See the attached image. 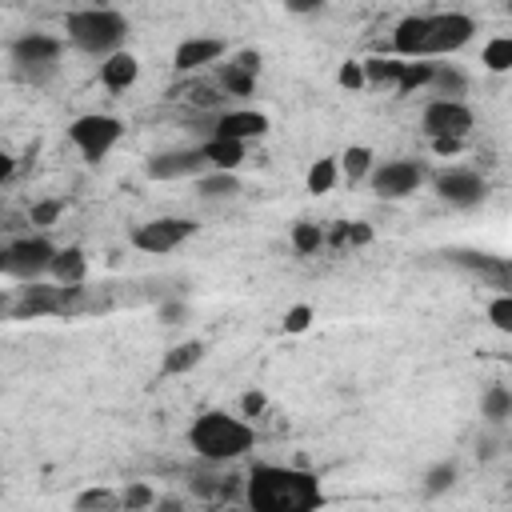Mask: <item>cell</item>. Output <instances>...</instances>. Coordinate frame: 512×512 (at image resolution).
<instances>
[{
	"label": "cell",
	"instance_id": "cell-33",
	"mask_svg": "<svg viewBox=\"0 0 512 512\" xmlns=\"http://www.w3.org/2000/svg\"><path fill=\"white\" fill-rule=\"evenodd\" d=\"M60 216H64V200H56V196H52V200H36V204L28 208V220H32L36 228H52Z\"/></svg>",
	"mask_w": 512,
	"mask_h": 512
},
{
	"label": "cell",
	"instance_id": "cell-14",
	"mask_svg": "<svg viewBox=\"0 0 512 512\" xmlns=\"http://www.w3.org/2000/svg\"><path fill=\"white\" fill-rule=\"evenodd\" d=\"M224 56H228V44L220 36H188V40L176 44L172 68L176 72H200V68H208V64H216Z\"/></svg>",
	"mask_w": 512,
	"mask_h": 512
},
{
	"label": "cell",
	"instance_id": "cell-44",
	"mask_svg": "<svg viewBox=\"0 0 512 512\" xmlns=\"http://www.w3.org/2000/svg\"><path fill=\"white\" fill-rule=\"evenodd\" d=\"M8 308H12V292L0 288V320H8Z\"/></svg>",
	"mask_w": 512,
	"mask_h": 512
},
{
	"label": "cell",
	"instance_id": "cell-9",
	"mask_svg": "<svg viewBox=\"0 0 512 512\" xmlns=\"http://www.w3.org/2000/svg\"><path fill=\"white\" fill-rule=\"evenodd\" d=\"M476 116L464 100H428L420 112V128L428 132V140H464L472 132Z\"/></svg>",
	"mask_w": 512,
	"mask_h": 512
},
{
	"label": "cell",
	"instance_id": "cell-21",
	"mask_svg": "<svg viewBox=\"0 0 512 512\" xmlns=\"http://www.w3.org/2000/svg\"><path fill=\"white\" fill-rule=\"evenodd\" d=\"M360 68H364V88H396L404 60H396V56H372V60H360Z\"/></svg>",
	"mask_w": 512,
	"mask_h": 512
},
{
	"label": "cell",
	"instance_id": "cell-22",
	"mask_svg": "<svg viewBox=\"0 0 512 512\" xmlns=\"http://www.w3.org/2000/svg\"><path fill=\"white\" fill-rule=\"evenodd\" d=\"M336 168L344 172V180H348V184H360V180H368V172L376 168V160H372V148H364V144H352V148H344V152L336 156Z\"/></svg>",
	"mask_w": 512,
	"mask_h": 512
},
{
	"label": "cell",
	"instance_id": "cell-31",
	"mask_svg": "<svg viewBox=\"0 0 512 512\" xmlns=\"http://www.w3.org/2000/svg\"><path fill=\"white\" fill-rule=\"evenodd\" d=\"M120 504H124V512H144V508H152V504H156V488H152V484H144V480H132V484H124Z\"/></svg>",
	"mask_w": 512,
	"mask_h": 512
},
{
	"label": "cell",
	"instance_id": "cell-8",
	"mask_svg": "<svg viewBox=\"0 0 512 512\" xmlns=\"http://www.w3.org/2000/svg\"><path fill=\"white\" fill-rule=\"evenodd\" d=\"M4 252H8V276L20 280V284H32V280L48 276L56 244L48 236H20V240L4 244Z\"/></svg>",
	"mask_w": 512,
	"mask_h": 512
},
{
	"label": "cell",
	"instance_id": "cell-28",
	"mask_svg": "<svg viewBox=\"0 0 512 512\" xmlns=\"http://www.w3.org/2000/svg\"><path fill=\"white\" fill-rule=\"evenodd\" d=\"M480 64L488 72H508L512 68V36H492L480 52Z\"/></svg>",
	"mask_w": 512,
	"mask_h": 512
},
{
	"label": "cell",
	"instance_id": "cell-36",
	"mask_svg": "<svg viewBox=\"0 0 512 512\" xmlns=\"http://www.w3.org/2000/svg\"><path fill=\"white\" fill-rule=\"evenodd\" d=\"M336 80H340V88H364V68H360V60H348V64H340V72H336Z\"/></svg>",
	"mask_w": 512,
	"mask_h": 512
},
{
	"label": "cell",
	"instance_id": "cell-2",
	"mask_svg": "<svg viewBox=\"0 0 512 512\" xmlns=\"http://www.w3.org/2000/svg\"><path fill=\"white\" fill-rule=\"evenodd\" d=\"M188 444L200 460L208 464H228V460H240L256 448V428L244 420V416H232V412H200L188 428Z\"/></svg>",
	"mask_w": 512,
	"mask_h": 512
},
{
	"label": "cell",
	"instance_id": "cell-7",
	"mask_svg": "<svg viewBox=\"0 0 512 512\" xmlns=\"http://www.w3.org/2000/svg\"><path fill=\"white\" fill-rule=\"evenodd\" d=\"M472 36H476V20L468 12H428L424 40H420V60H436V56L460 52Z\"/></svg>",
	"mask_w": 512,
	"mask_h": 512
},
{
	"label": "cell",
	"instance_id": "cell-19",
	"mask_svg": "<svg viewBox=\"0 0 512 512\" xmlns=\"http://www.w3.org/2000/svg\"><path fill=\"white\" fill-rule=\"evenodd\" d=\"M84 276H88V256H84V248H76V244L56 248L52 268H48V280H56V284H84Z\"/></svg>",
	"mask_w": 512,
	"mask_h": 512
},
{
	"label": "cell",
	"instance_id": "cell-17",
	"mask_svg": "<svg viewBox=\"0 0 512 512\" xmlns=\"http://www.w3.org/2000/svg\"><path fill=\"white\" fill-rule=\"evenodd\" d=\"M136 80H140V60H136L128 48L100 60V84H104L108 92H128Z\"/></svg>",
	"mask_w": 512,
	"mask_h": 512
},
{
	"label": "cell",
	"instance_id": "cell-37",
	"mask_svg": "<svg viewBox=\"0 0 512 512\" xmlns=\"http://www.w3.org/2000/svg\"><path fill=\"white\" fill-rule=\"evenodd\" d=\"M268 408V400H264V392H244L240 396V416L244 420H252V416H260Z\"/></svg>",
	"mask_w": 512,
	"mask_h": 512
},
{
	"label": "cell",
	"instance_id": "cell-27",
	"mask_svg": "<svg viewBox=\"0 0 512 512\" xmlns=\"http://www.w3.org/2000/svg\"><path fill=\"white\" fill-rule=\"evenodd\" d=\"M428 88H436L440 92V100H460L464 96V88H468V80H464V72L460 68H452V64H436V76H432V84Z\"/></svg>",
	"mask_w": 512,
	"mask_h": 512
},
{
	"label": "cell",
	"instance_id": "cell-12",
	"mask_svg": "<svg viewBox=\"0 0 512 512\" xmlns=\"http://www.w3.org/2000/svg\"><path fill=\"white\" fill-rule=\"evenodd\" d=\"M432 188H436V196L444 200V204H452V208H476L484 196H488V180L476 172V168H440L436 176H432Z\"/></svg>",
	"mask_w": 512,
	"mask_h": 512
},
{
	"label": "cell",
	"instance_id": "cell-24",
	"mask_svg": "<svg viewBox=\"0 0 512 512\" xmlns=\"http://www.w3.org/2000/svg\"><path fill=\"white\" fill-rule=\"evenodd\" d=\"M196 192L204 200H228L240 192V176L236 172H204V176H196Z\"/></svg>",
	"mask_w": 512,
	"mask_h": 512
},
{
	"label": "cell",
	"instance_id": "cell-34",
	"mask_svg": "<svg viewBox=\"0 0 512 512\" xmlns=\"http://www.w3.org/2000/svg\"><path fill=\"white\" fill-rule=\"evenodd\" d=\"M488 320L496 332H512V292H500L492 304H488Z\"/></svg>",
	"mask_w": 512,
	"mask_h": 512
},
{
	"label": "cell",
	"instance_id": "cell-15",
	"mask_svg": "<svg viewBox=\"0 0 512 512\" xmlns=\"http://www.w3.org/2000/svg\"><path fill=\"white\" fill-rule=\"evenodd\" d=\"M268 132V116L256 112V108H228L216 116L212 124V136L220 140H236V144H248V140H260Z\"/></svg>",
	"mask_w": 512,
	"mask_h": 512
},
{
	"label": "cell",
	"instance_id": "cell-23",
	"mask_svg": "<svg viewBox=\"0 0 512 512\" xmlns=\"http://www.w3.org/2000/svg\"><path fill=\"white\" fill-rule=\"evenodd\" d=\"M432 76H436V60H404L400 80H396V88H392V92L412 96L416 88H428V84H432Z\"/></svg>",
	"mask_w": 512,
	"mask_h": 512
},
{
	"label": "cell",
	"instance_id": "cell-43",
	"mask_svg": "<svg viewBox=\"0 0 512 512\" xmlns=\"http://www.w3.org/2000/svg\"><path fill=\"white\" fill-rule=\"evenodd\" d=\"M320 8H324L320 0H312V4H288V12H304V16H308V12H320Z\"/></svg>",
	"mask_w": 512,
	"mask_h": 512
},
{
	"label": "cell",
	"instance_id": "cell-29",
	"mask_svg": "<svg viewBox=\"0 0 512 512\" xmlns=\"http://www.w3.org/2000/svg\"><path fill=\"white\" fill-rule=\"evenodd\" d=\"M292 248L300 256H312L324 248V224H312V220H296L292 224Z\"/></svg>",
	"mask_w": 512,
	"mask_h": 512
},
{
	"label": "cell",
	"instance_id": "cell-38",
	"mask_svg": "<svg viewBox=\"0 0 512 512\" xmlns=\"http://www.w3.org/2000/svg\"><path fill=\"white\" fill-rule=\"evenodd\" d=\"M344 244H372V228H368L364 220L344 224Z\"/></svg>",
	"mask_w": 512,
	"mask_h": 512
},
{
	"label": "cell",
	"instance_id": "cell-11",
	"mask_svg": "<svg viewBox=\"0 0 512 512\" xmlns=\"http://www.w3.org/2000/svg\"><path fill=\"white\" fill-rule=\"evenodd\" d=\"M192 236H196V220H188V216H156V220H144L132 228V244L152 256H164Z\"/></svg>",
	"mask_w": 512,
	"mask_h": 512
},
{
	"label": "cell",
	"instance_id": "cell-45",
	"mask_svg": "<svg viewBox=\"0 0 512 512\" xmlns=\"http://www.w3.org/2000/svg\"><path fill=\"white\" fill-rule=\"evenodd\" d=\"M0 276H8V252L0 248Z\"/></svg>",
	"mask_w": 512,
	"mask_h": 512
},
{
	"label": "cell",
	"instance_id": "cell-32",
	"mask_svg": "<svg viewBox=\"0 0 512 512\" xmlns=\"http://www.w3.org/2000/svg\"><path fill=\"white\" fill-rule=\"evenodd\" d=\"M456 484V464L452 460H440V464H432L428 472H424V492L428 496H440V492H448Z\"/></svg>",
	"mask_w": 512,
	"mask_h": 512
},
{
	"label": "cell",
	"instance_id": "cell-3",
	"mask_svg": "<svg viewBox=\"0 0 512 512\" xmlns=\"http://www.w3.org/2000/svg\"><path fill=\"white\" fill-rule=\"evenodd\" d=\"M132 24L120 8H72L64 16V40L84 56H112L124 52Z\"/></svg>",
	"mask_w": 512,
	"mask_h": 512
},
{
	"label": "cell",
	"instance_id": "cell-1",
	"mask_svg": "<svg viewBox=\"0 0 512 512\" xmlns=\"http://www.w3.org/2000/svg\"><path fill=\"white\" fill-rule=\"evenodd\" d=\"M248 512H320L324 488L312 472L292 464H256L244 480Z\"/></svg>",
	"mask_w": 512,
	"mask_h": 512
},
{
	"label": "cell",
	"instance_id": "cell-40",
	"mask_svg": "<svg viewBox=\"0 0 512 512\" xmlns=\"http://www.w3.org/2000/svg\"><path fill=\"white\" fill-rule=\"evenodd\" d=\"M464 148V140H432V152L436 156H456Z\"/></svg>",
	"mask_w": 512,
	"mask_h": 512
},
{
	"label": "cell",
	"instance_id": "cell-25",
	"mask_svg": "<svg viewBox=\"0 0 512 512\" xmlns=\"http://www.w3.org/2000/svg\"><path fill=\"white\" fill-rule=\"evenodd\" d=\"M72 512H124V504H120V492L112 488H84L72 500Z\"/></svg>",
	"mask_w": 512,
	"mask_h": 512
},
{
	"label": "cell",
	"instance_id": "cell-18",
	"mask_svg": "<svg viewBox=\"0 0 512 512\" xmlns=\"http://www.w3.org/2000/svg\"><path fill=\"white\" fill-rule=\"evenodd\" d=\"M200 152H204V160H208V168H212V172H236V168L244 164V156H248V144L208 136V140L200 144Z\"/></svg>",
	"mask_w": 512,
	"mask_h": 512
},
{
	"label": "cell",
	"instance_id": "cell-30",
	"mask_svg": "<svg viewBox=\"0 0 512 512\" xmlns=\"http://www.w3.org/2000/svg\"><path fill=\"white\" fill-rule=\"evenodd\" d=\"M340 180V168H336V156H320L312 168H308V192H332V184Z\"/></svg>",
	"mask_w": 512,
	"mask_h": 512
},
{
	"label": "cell",
	"instance_id": "cell-35",
	"mask_svg": "<svg viewBox=\"0 0 512 512\" xmlns=\"http://www.w3.org/2000/svg\"><path fill=\"white\" fill-rule=\"evenodd\" d=\"M308 324H312V308L308 304H292L284 312V332H304Z\"/></svg>",
	"mask_w": 512,
	"mask_h": 512
},
{
	"label": "cell",
	"instance_id": "cell-16",
	"mask_svg": "<svg viewBox=\"0 0 512 512\" xmlns=\"http://www.w3.org/2000/svg\"><path fill=\"white\" fill-rule=\"evenodd\" d=\"M256 76H260V52L244 48L220 64V92L224 96H252Z\"/></svg>",
	"mask_w": 512,
	"mask_h": 512
},
{
	"label": "cell",
	"instance_id": "cell-5",
	"mask_svg": "<svg viewBox=\"0 0 512 512\" xmlns=\"http://www.w3.org/2000/svg\"><path fill=\"white\" fill-rule=\"evenodd\" d=\"M8 52H12V64H16V76L20 80L44 84L56 72L60 56H64V40L52 36V32H24V36L12 40Z\"/></svg>",
	"mask_w": 512,
	"mask_h": 512
},
{
	"label": "cell",
	"instance_id": "cell-6",
	"mask_svg": "<svg viewBox=\"0 0 512 512\" xmlns=\"http://www.w3.org/2000/svg\"><path fill=\"white\" fill-rule=\"evenodd\" d=\"M120 136H124V120L112 116V112H84V116H76V120L68 124V140L76 144V152H80L88 164L104 160V156L120 144Z\"/></svg>",
	"mask_w": 512,
	"mask_h": 512
},
{
	"label": "cell",
	"instance_id": "cell-26",
	"mask_svg": "<svg viewBox=\"0 0 512 512\" xmlns=\"http://www.w3.org/2000/svg\"><path fill=\"white\" fill-rule=\"evenodd\" d=\"M480 416H484L488 424H504V420L512 416V392H508L504 384H492V388L484 392V400H480Z\"/></svg>",
	"mask_w": 512,
	"mask_h": 512
},
{
	"label": "cell",
	"instance_id": "cell-42",
	"mask_svg": "<svg viewBox=\"0 0 512 512\" xmlns=\"http://www.w3.org/2000/svg\"><path fill=\"white\" fill-rule=\"evenodd\" d=\"M152 508H156V512H184V504H180V500H172V496H168V500H160V496H156V504H152Z\"/></svg>",
	"mask_w": 512,
	"mask_h": 512
},
{
	"label": "cell",
	"instance_id": "cell-20",
	"mask_svg": "<svg viewBox=\"0 0 512 512\" xmlns=\"http://www.w3.org/2000/svg\"><path fill=\"white\" fill-rule=\"evenodd\" d=\"M200 360H204V340H184V344H176V348L164 352L160 372H164V376H184V372H192Z\"/></svg>",
	"mask_w": 512,
	"mask_h": 512
},
{
	"label": "cell",
	"instance_id": "cell-10",
	"mask_svg": "<svg viewBox=\"0 0 512 512\" xmlns=\"http://www.w3.org/2000/svg\"><path fill=\"white\" fill-rule=\"evenodd\" d=\"M428 180V168L420 164V160H384V164H376L372 172H368V184H372V192L380 196V200H404V196H412L420 184Z\"/></svg>",
	"mask_w": 512,
	"mask_h": 512
},
{
	"label": "cell",
	"instance_id": "cell-4",
	"mask_svg": "<svg viewBox=\"0 0 512 512\" xmlns=\"http://www.w3.org/2000/svg\"><path fill=\"white\" fill-rule=\"evenodd\" d=\"M84 304V284H56V280H32L20 284L8 308V320H40V316H72Z\"/></svg>",
	"mask_w": 512,
	"mask_h": 512
},
{
	"label": "cell",
	"instance_id": "cell-41",
	"mask_svg": "<svg viewBox=\"0 0 512 512\" xmlns=\"http://www.w3.org/2000/svg\"><path fill=\"white\" fill-rule=\"evenodd\" d=\"M12 176H16V160H12V156L0 148V184H8Z\"/></svg>",
	"mask_w": 512,
	"mask_h": 512
},
{
	"label": "cell",
	"instance_id": "cell-13",
	"mask_svg": "<svg viewBox=\"0 0 512 512\" xmlns=\"http://www.w3.org/2000/svg\"><path fill=\"white\" fill-rule=\"evenodd\" d=\"M144 172H148V180H196V176H204V172H212V168H208V160H204V152H200V144H196V148L156 152V156L144 164Z\"/></svg>",
	"mask_w": 512,
	"mask_h": 512
},
{
	"label": "cell",
	"instance_id": "cell-39",
	"mask_svg": "<svg viewBox=\"0 0 512 512\" xmlns=\"http://www.w3.org/2000/svg\"><path fill=\"white\" fill-rule=\"evenodd\" d=\"M184 316H188V304H184V300H164V304H160V320H164V324H180Z\"/></svg>",
	"mask_w": 512,
	"mask_h": 512
}]
</instances>
